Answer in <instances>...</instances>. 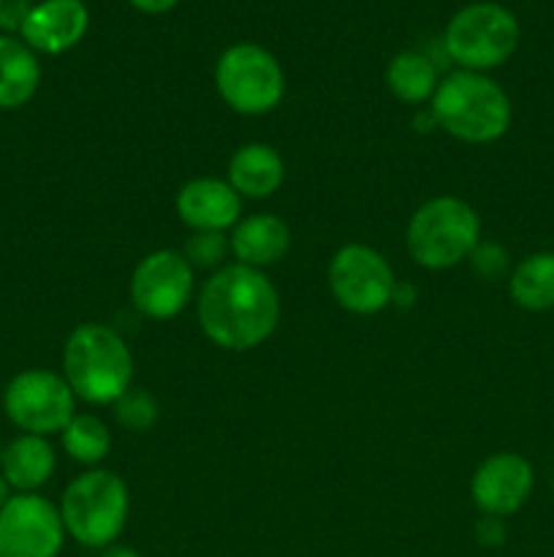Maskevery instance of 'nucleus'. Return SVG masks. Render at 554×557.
I'll return each mask as SVG.
<instances>
[{"mask_svg": "<svg viewBox=\"0 0 554 557\" xmlns=\"http://www.w3.org/2000/svg\"><path fill=\"white\" fill-rule=\"evenodd\" d=\"M3 3H5V0H0V9H3Z\"/></svg>", "mask_w": 554, "mask_h": 557, "instance_id": "nucleus-30", "label": "nucleus"}, {"mask_svg": "<svg viewBox=\"0 0 554 557\" xmlns=\"http://www.w3.org/2000/svg\"><path fill=\"white\" fill-rule=\"evenodd\" d=\"M329 288L335 302L348 313L375 315L394 299L396 277L380 250L351 243L331 256Z\"/></svg>", "mask_w": 554, "mask_h": 557, "instance_id": "nucleus-9", "label": "nucleus"}, {"mask_svg": "<svg viewBox=\"0 0 554 557\" xmlns=\"http://www.w3.org/2000/svg\"><path fill=\"white\" fill-rule=\"evenodd\" d=\"M130 495L123 479L106 468H90L65 487L60 498L65 536L90 549L112 547L125 531Z\"/></svg>", "mask_w": 554, "mask_h": 557, "instance_id": "nucleus-5", "label": "nucleus"}, {"mask_svg": "<svg viewBox=\"0 0 554 557\" xmlns=\"http://www.w3.org/2000/svg\"><path fill=\"white\" fill-rule=\"evenodd\" d=\"M0 468H3L0 473L14 493H38L54 476L58 455H54V446L49 444V438L22 433L20 438L5 446Z\"/></svg>", "mask_w": 554, "mask_h": 557, "instance_id": "nucleus-17", "label": "nucleus"}, {"mask_svg": "<svg viewBox=\"0 0 554 557\" xmlns=\"http://www.w3.org/2000/svg\"><path fill=\"white\" fill-rule=\"evenodd\" d=\"M429 114L438 128L465 145H492L508 134L514 107L492 76L456 69L440 79Z\"/></svg>", "mask_w": 554, "mask_h": 557, "instance_id": "nucleus-2", "label": "nucleus"}, {"mask_svg": "<svg viewBox=\"0 0 554 557\" xmlns=\"http://www.w3.org/2000/svg\"><path fill=\"white\" fill-rule=\"evenodd\" d=\"M386 85H389L391 96L396 101L407 103V107H418V103L432 101L440 76L427 54L407 49V52L391 58L389 69H386Z\"/></svg>", "mask_w": 554, "mask_h": 557, "instance_id": "nucleus-20", "label": "nucleus"}, {"mask_svg": "<svg viewBox=\"0 0 554 557\" xmlns=\"http://www.w3.org/2000/svg\"><path fill=\"white\" fill-rule=\"evenodd\" d=\"M532 487H536L532 462L516 451H498L489 455L473 473L470 498L483 517L505 520L530 500Z\"/></svg>", "mask_w": 554, "mask_h": 557, "instance_id": "nucleus-12", "label": "nucleus"}, {"mask_svg": "<svg viewBox=\"0 0 554 557\" xmlns=\"http://www.w3.org/2000/svg\"><path fill=\"white\" fill-rule=\"evenodd\" d=\"M196 315L206 341L223 351H253L280 324V294L264 270L223 264L199 292Z\"/></svg>", "mask_w": 554, "mask_h": 557, "instance_id": "nucleus-1", "label": "nucleus"}, {"mask_svg": "<svg viewBox=\"0 0 554 557\" xmlns=\"http://www.w3.org/2000/svg\"><path fill=\"white\" fill-rule=\"evenodd\" d=\"M193 267L182 250H152L130 275V302L152 321L177 319L193 297Z\"/></svg>", "mask_w": 554, "mask_h": 557, "instance_id": "nucleus-10", "label": "nucleus"}, {"mask_svg": "<svg viewBox=\"0 0 554 557\" xmlns=\"http://www.w3.org/2000/svg\"><path fill=\"white\" fill-rule=\"evenodd\" d=\"M9 422L27 435H58L76 417V395L54 370H22L9 381L3 395Z\"/></svg>", "mask_w": 554, "mask_h": 557, "instance_id": "nucleus-8", "label": "nucleus"}, {"mask_svg": "<svg viewBox=\"0 0 554 557\" xmlns=\"http://www.w3.org/2000/svg\"><path fill=\"white\" fill-rule=\"evenodd\" d=\"M177 215L190 232H231L242 221V196L228 180L196 177L177 190Z\"/></svg>", "mask_w": 554, "mask_h": 557, "instance_id": "nucleus-13", "label": "nucleus"}, {"mask_svg": "<svg viewBox=\"0 0 554 557\" xmlns=\"http://www.w3.org/2000/svg\"><path fill=\"white\" fill-rule=\"evenodd\" d=\"M476 536L483 547H500L505 542V525L500 517H481L476 525Z\"/></svg>", "mask_w": 554, "mask_h": 557, "instance_id": "nucleus-26", "label": "nucleus"}, {"mask_svg": "<svg viewBox=\"0 0 554 557\" xmlns=\"http://www.w3.org/2000/svg\"><path fill=\"white\" fill-rule=\"evenodd\" d=\"M128 3L134 5L136 11H141V14H166V11H172L179 0H128Z\"/></svg>", "mask_w": 554, "mask_h": 557, "instance_id": "nucleus-27", "label": "nucleus"}, {"mask_svg": "<svg viewBox=\"0 0 554 557\" xmlns=\"http://www.w3.org/2000/svg\"><path fill=\"white\" fill-rule=\"evenodd\" d=\"M90 27V11L81 0H43L36 3L22 22V41L33 52L63 54L85 38Z\"/></svg>", "mask_w": 554, "mask_h": 557, "instance_id": "nucleus-14", "label": "nucleus"}, {"mask_svg": "<svg viewBox=\"0 0 554 557\" xmlns=\"http://www.w3.org/2000/svg\"><path fill=\"white\" fill-rule=\"evenodd\" d=\"M511 256L503 245L498 243H478L476 250L470 253V267L476 275H481L483 281H494V277H503L511 267Z\"/></svg>", "mask_w": 554, "mask_h": 557, "instance_id": "nucleus-24", "label": "nucleus"}, {"mask_svg": "<svg viewBox=\"0 0 554 557\" xmlns=\"http://www.w3.org/2000/svg\"><path fill=\"white\" fill-rule=\"evenodd\" d=\"M41 85V63L22 38L0 36V109H22Z\"/></svg>", "mask_w": 554, "mask_h": 557, "instance_id": "nucleus-18", "label": "nucleus"}, {"mask_svg": "<svg viewBox=\"0 0 554 557\" xmlns=\"http://www.w3.org/2000/svg\"><path fill=\"white\" fill-rule=\"evenodd\" d=\"M228 253H231V245H228L226 234L221 232H193L182 250L193 270L196 267L199 270H221Z\"/></svg>", "mask_w": 554, "mask_h": 557, "instance_id": "nucleus-23", "label": "nucleus"}, {"mask_svg": "<svg viewBox=\"0 0 554 557\" xmlns=\"http://www.w3.org/2000/svg\"><path fill=\"white\" fill-rule=\"evenodd\" d=\"M226 180L242 199H269L282 188L286 161L266 141H248L228 161Z\"/></svg>", "mask_w": 554, "mask_h": 557, "instance_id": "nucleus-16", "label": "nucleus"}, {"mask_svg": "<svg viewBox=\"0 0 554 557\" xmlns=\"http://www.w3.org/2000/svg\"><path fill=\"white\" fill-rule=\"evenodd\" d=\"M215 87L228 109L248 117H261L280 107L286 96V74L269 49L242 41L223 49L217 58Z\"/></svg>", "mask_w": 554, "mask_h": 557, "instance_id": "nucleus-7", "label": "nucleus"}, {"mask_svg": "<svg viewBox=\"0 0 554 557\" xmlns=\"http://www.w3.org/2000/svg\"><path fill=\"white\" fill-rule=\"evenodd\" d=\"M33 5L27 0H5L0 9V27L3 30H22V22L27 20Z\"/></svg>", "mask_w": 554, "mask_h": 557, "instance_id": "nucleus-25", "label": "nucleus"}, {"mask_svg": "<svg viewBox=\"0 0 554 557\" xmlns=\"http://www.w3.org/2000/svg\"><path fill=\"white\" fill-rule=\"evenodd\" d=\"M228 245L237 264L253 267V270H266L286 259L291 248V228L282 218L272 212H255V215L242 218L228 234Z\"/></svg>", "mask_w": 554, "mask_h": 557, "instance_id": "nucleus-15", "label": "nucleus"}, {"mask_svg": "<svg viewBox=\"0 0 554 557\" xmlns=\"http://www.w3.org/2000/svg\"><path fill=\"white\" fill-rule=\"evenodd\" d=\"M112 408L119 428L130 430V433H147L150 428H155L158 413H161L155 395H150L147 389H134V386Z\"/></svg>", "mask_w": 554, "mask_h": 557, "instance_id": "nucleus-22", "label": "nucleus"}, {"mask_svg": "<svg viewBox=\"0 0 554 557\" xmlns=\"http://www.w3.org/2000/svg\"><path fill=\"white\" fill-rule=\"evenodd\" d=\"M65 544L60 506L38 493H16L0 509V557H58Z\"/></svg>", "mask_w": 554, "mask_h": 557, "instance_id": "nucleus-11", "label": "nucleus"}, {"mask_svg": "<svg viewBox=\"0 0 554 557\" xmlns=\"http://www.w3.org/2000/svg\"><path fill=\"white\" fill-rule=\"evenodd\" d=\"M101 557H141L134 547H123V544H112L101 553Z\"/></svg>", "mask_w": 554, "mask_h": 557, "instance_id": "nucleus-28", "label": "nucleus"}, {"mask_svg": "<svg viewBox=\"0 0 554 557\" xmlns=\"http://www.w3.org/2000/svg\"><path fill=\"white\" fill-rule=\"evenodd\" d=\"M481 243V218L459 196H435L413 212L405 232L411 259L424 270H451Z\"/></svg>", "mask_w": 554, "mask_h": 557, "instance_id": "nucleus-4", "label": "nucleus"}, {"mask_svg": "<svg viewBox=\"0 0 554 557\" xmlns=\"http://www.w3.org/2000/svg\"><path fill=\"white\" fill-rule=\"evenodd\" d=\"M63 379L76 400L87 406H114L134 384V354L117 330L87 321L65 341Z\"/></svg>", "mask_w": 554, "mask_h": 557, "instance_id": "nucleus-3", "label": "nucleus"}, {"mask_svg": "<svg viewBox=\"0 0 554 557\" xmlns=\"http://www.w3.org/2000/svg\"><path fill=\"white\" fill-rule=\"evenodd\" d=\"M60 438H63L65 455L87 468H98L112 451V433L96 413H76Z\"/></svg>", "mask_w": 554, "mask_h": 557, "instance_id": "nucleus-21", "label": "nucleus"}, {"mask_svg": "<svg viewBox=\"0 0 554 557\" xmlns=\"http://www.w3.org/2000/svg\"><path fill=\"white\" fill-rule=\"evenodd\" d=\"M508 294L521 310L546 313L554 308V250L525 256L508 275Z\"/></svg>", "mask_w": 554, "mask_h": 557, "instance_id": "nucleus-19", "label": "nucleus"}, {"mask_svg": "<svg viewBox=\"0 0 554 557\" xmlns=\"http://www.w3.org/2000/svg\"><path fill=\"white\" fill-rule=\"evenodd\" d=\"M443 47L459 69L487 74L516 52L519 20L505 5L478 0L451 16L443 33Z\"/></svg>", "mask_w": 554, "mask_h": 557, "instance_id": "nucleus-6", "label": "nucleus"}, {"mask_svg": "<svg viewBox=\"0 0 554 557\" xmlns=\"http://www.w3.org/2000/svg\"><path fill=\"white\" fill-rule=\"evenodd\" d=\"M14 490H11V484L9 482H5V476H3V473H0V509H3V506L5 504H9V500L11 498H14Z\"/></svg>", "mask_w": 554, "mask_h": 557, "instance_id": "nucleus-29", "label": "nucleus"}]
</instances>
